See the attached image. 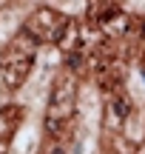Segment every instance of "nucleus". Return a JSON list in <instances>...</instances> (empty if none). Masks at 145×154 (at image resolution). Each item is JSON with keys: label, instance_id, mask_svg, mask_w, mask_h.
Returning <instances> with one entry per match:
<instances>
[{"label": "nucleus", "instance_id": "1", "mask_svg": "<svg viewBox=\"0 0 145 154\" xmlns=\"http://www.w3.org/2000/svg\"><path fill=\"white\" fill-rule=\"evenodd\" d=\"M34 51V49H31ZM31 51L23 49V43H14V49L9 51V57L0 60V77H3L6 86H20L23 77L28 74V63H31Z\"/></svg>", "mask_w": 145, "mask_h": 154}, {"label": "nucleus", "instance_id": "2", "mask_svg": "<svg viewBox=\"0 0 145 154\" xmlns=\"http://www.w3.org/2000/svg\"><path fill=\"white\" fill-rule=\"evenodd\" d=\"M71 97H74V88H71V80H60L51 91V117H60L66 120L71 114Z\"/></svg>", "mask_w": 145, "mask_h": 154}, {"label": "nucleus", "instance_id": "3", "mask_svg": "<svg viewBox=\"0 0 145 154\" xmlns=\"http://www.w3.org/2000/svg\"><path fill=\"white\" fill-rule=\"evenodd\" d=\"M100 26L105 29V32H123V29L128 26V20H125L123 11H105V14L100 17Z\"/></svg>", "mask_w": 145, "mask_h": 154}, {"label": "nucleus", "instance_id": "4", "mask_svg": "<svg viewBox=\"0 0 145 154\" xmlns=\"http://www.w3.org/2000/svg\"><path fill=\"white\" fill-rule=\"evenodd\" d=\"M111 111H114V117H117V120H125V117H128V100H123V97H117L114 100V106H111Z\"/></svg>", "mask_w": 145, "mask_h": 154}]
</instances>
